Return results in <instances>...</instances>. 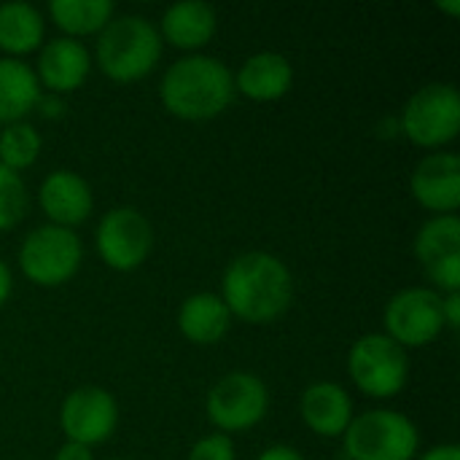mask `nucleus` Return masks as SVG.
<instances>
[{"instance_id": "f3484780", "label": "nucleus", "mask_w": 460, "mask_h": 460, "mask_svg": "<svg viewBox=\"0 0 460 460\" xmlns=\"http://www.w3.org/2000/svg\"><path fill=\"white\" fill-rule=\"evenodd\" d=\"M216 24H218V19H216V11L210 3L181 0L164 11V16L159 22V35L170 46L197 54L199 49H205L213 40Z\"/></svg>"}, {"instance_id": "20e7f679", "label": "nucleus", "mask_w": 460, "mask_h": 460, "mask_svg": "<svg viewBox=\"0 0 460 460\" xmlns=\"http://www.w3.org/2000/svg\"><path fill=\"white\" fill-rule=\"evenodd\" d=\"M348 460H415L420 447L418 426L396 410L353 415L342 434Z\"/></svg>"}, {"instance_id": "7c9ffc66", "label": "nucleus", "mask_w": 460, "mask_h": 460, "mask_svg": "<svg viewBox=\"0 0 460 460\" xmlns=\"http://www.w3.org/2000/svg\"><path fill=\"white\" fill-rule=\"evenodd\" d=\"M439 8H445L447 13H460V3L453 0V3H439Z\"/></svg>"}, {"instance_id": "f8f14e48", "label": "nucleus", "mask_w": 460, "mask_h": 460, "mask_svg": "<svg viewBox=\"0 0 460 460\" xmlns=\"http://www.w3.org/2000/svg\"><path fill=\"white\" fill-rule=\"evenodd\" d=\"M415 259L426 275L445 291H460V221L458 216L429 218L415 237Z\"/></svg>"}, {"instance_id": "b1692460", "label": "nucleus", "mask_w": 460, "mask_h": 460, "mask_svg": "<svg viewBox=\"0 0 460 460\" xmlns=\"http://www.w3.org/2000/svg\"><path fill=\"white\" fill-rule=\"evenodd\" d=\"M27 213V186L19 172L0 164V232L13 229Z\"/></svg>"}, {"instance_id": "9b49d317", "label": "nucleus", "mask_w": 460, "mask_h": 460, "mask_svg": "<svg viewBox=\"0 0 460 460\" xmlns=\"http://www.w3.org/2000/svg\"><path fill=\"white\" fill-rule=\"evenodd\" d=\"M59 426L67 442L94 447L113 437L119 426V404L116 399L97 385H81L65 396L59 407Z\"/></svg>"}, {"instance_id": "c756f323", "label": "nucleus", "mask_w": 460, "mask_h": 460, "mask_svg": "<svg viewBox=\"0 0 460 460\" xmlns=\"http://www.w3.org/2000/svg\"><path fill=\"white\" fill-rule=\"evenodd\" d=\"M11 291H13V278H11V270H8V264L0 259V307L8 302Z\"/></svg>"}, {"instance_id": "6e6552de", "label": "nucleus", "mask_w": 460, "mask_h": 460, "mask_svg": "<svg viewBox=\"0 0 460 460\" xmlns=\"http://www.w3.org/2000/svg\"><path fill=\"white\" fill-rule=\"evenodd\" d=\"M205 410L218 434H243L264 420L270 410V391L261 377L251 372H232L210 388Z\"/></svg>"}, {"instance_id": "2eb2a0df", "label": "nucleus", "mask_w": 460, "mask_h": 460, "mask_svg": "<svg viewBox=\"0 0 460 460\" xmlns=\"http://www.w3.org/2000/svg\"><path fill=\"white\" fill-rule=\"evenodd\" d=\"M89 70H92V54L81 40L62 35L40 46L35 75H38V84L51 89L54 94L75 92L78 86H84V81L89 78Z\"/></svg>"}, {"instance_id": "393cba45", "label": "nucleus", "mask_w": 460, "mask_h": 460, "mask_svg": "<svg viewBox=\"0 0 460 460\" xmlns=\"http://www.w3.org/2000/svg\"><path fill=\"white\" fill-rule=\"evenodd\" d=\"M189 460H234V445L226 434H208L194 442L189 450Z\"/></svg>"}, {"instance_id": "4468645a", "label": "nucleus", "mask_w": 460, "mask_h": 460, "mask_svg": "<svg viewBox=\"0 0 460 460\" xmlns=\"http://www.w3.org/2000/svg\"><path fill=\"white\" fill-rule=\"evenodd\" d=\"M40 210L49 216V224L73 229L92 216L94 197L89 183L73 170H54L43 178L38 189Z\"/></svg>"}, {"instance_id": "dca6fc26", "label": "nucleus", "mask_w": 460, "mask_h": 460, "mask_svg": "<svg viewBox=\"0 0 460 460\" xmlns=\"http://www.w3.org/2000/svg\"><path fill=\"white\" fill-rule=\"evenodd\" d=\"M299 415L313 434L334 439L342 437L353 420V399L340 383L321 380L305 388L299 399Z\"/></svg>"}, {"instance_id": "f03ea898", "label": "nucleus", "mask_w": 460, "mask_h": 460, "mask_svg": "<svg viewBox=\"0 0 460 460\" xmlns=\"http://www.w3.org/2000/svg\"><path fill=\"white\" fill-rule=\"evenodd\" d=\"M159 97L175 119L208 121L232 105L234 75L210 54H189L164 70Z\"/></svg>"}, {"instance_id": "5701e85b", "label": "nucleus", "mask_w": 460, "mask_h": 460, "mask_svg": "<svg viewBox=\"0 0 460 460\" xmlns=\"http://www.w3.org/2000/svg\"><path fill=\"white\" fill-rule=\"evenodd\" d=\"M40 148H43V140L38 129L27 121L5 124L0 132V164L13 172L35 164L40 156Z\"/></svg>"}, {"instance_id": "4be33fe9", "label": "nucleus", "mask_w": 460, "mask_h": 460, "mask_svg": "<svg viewBox=\"0 0 460 460\" xmlns=\"http://www.w3.org/2000/svg\"><path fill=\"white\" fill-rule=\"evenodd\" d=\"M49 13L54 24L67 38H84L100 32L113 19V3L111 0H51Z\"/></svg>"}, {"instance_id": "cd10ccee", "label": "nucleus", "mask_w": 460, "mask_h": 460, "mask_svg": "<svg viewBox=\"0 0 460 460\" xmlns=\"http://www.w3.org/2000/svg\"><path fill=\"white\" fill-rule=\"evenodd\" d=\"M256 460H305V456L299 450L288 447V445H272V447H267Z\"/></svg>"}, {"instance_id": "aec40b11", "label": "nucleus", "mask_w": 460, "mask_h": 460, "mask_svg": "<svg viewBox=\"0 0 460 460\" xmlns=\"http://www.w3.org/2000/svg\"><path fill=\"white\" fill-rule=\"evenodd\" d=\"M40 102V84L24 59L0 57V124L24 121Z\"/></svg>"}, {"instance_id": "bb28decb", "label": "nucleus", "mask_w": 460, "mask_h": 460, "mask_svg": "<svg viewBox=\"0 0 460 460\" xmlns=\"http://www.w3.org/2000/svg\"><path fill=\"white\" fill-rule=\"evenodd\" d=\"M54 460H94L92 447H84V445H75V442H65L57 453Z\"/></svg>"}, {"instance_id": "6ab92c4d", "label": "nucleus", "mask_w": 460, "mask_h": 460, "mask_svg": "<svg viewBox=\"0 0 460 460\" xmlns=\"http://www.w3.org/2000/svg\"><path fill=\"white\" fill-rule=\"evenodd\" d=\"M178 329L194 345H216L232 329V313L224 299L210 291L186 296L178 307Z\"/></svg>"}, {"instance_id": "c85d7f7f", "label": "nucleus", "mask_w": 460, "mask_h": 460, "mask_svg": "<svg viewBox=\"0 0 460 460\" xmlns=\"http://www.w3.org/2000/svg\"><path fill=\"white\" fill-rule=\"evenodd\" d=\"M418 460H460V447L458 445H437Z\"/></svg>"}, {"instance_id": "39448f33", "label": "nucleus", "mask_w": 460, "mask_h": 460, "mask_svg": "<svg viewBox=\"0 0 460 460\" xmlns=\"http://www.w3.org/2000/svg\"><path fill=\"white\" fill-rule=\"evenodd\" d=\"M348 375L369 399H391L407 388L410 358L388 334H364L348 353Z\"/></svg>"}, {"instance_id": "9d476101", "label": "nucleus", "mask_w": 460, "mask_h": 460, "mask_svg": "<svg viewBox=\"0 0 460 460\" xmlns=\"http://www.w3.org/2000/svg\"><path fill=\"white\" fill-rule=\"evenodd\" d=\"M94 245H97L100 259L111 270L132 272L148 259L154 248V229L140 210L113 208L100 218Z\"/></svg>"}, {"instance_id": "a878e982", "label": "nucleus", "mask_w": 460, "mask_h": 460, "mask_svg": "<svg viewBox=\"0 0 460 460\" xmlns=\"http://www.w3.org/2000/svg\"><path fill=\"white\" fill-rule=\"evenodd\" d=\"M442 318H445V329H453V332H458L460 291H456V294H445V296H442Z\"/></svg>"}, {"instance_id": "a211bd4d", "label": "nucleus", "mask_w": 460, "mask_h": 460, "mask_svg": "<svg viewBox=\"0 0 460 460\" xmlns=\"http://www.w3.org/2000/svg\"><path fill=\"white\" fill-rule=\"evenodd\" d=\"M294 84V67L288 57L278 51H259L248 57L237 75H234V92H243L248 100L256 102H272L288 94Z\"/></svg>"}, {"instance_id": "ddd939ff", "label": "nucleus", "mask_w": 460, "mask_h": 460, "mask_svg": "<svg viewBox=\"0 0 460 460\" xmlns=\"http://www.w3.org/2000/svg\"><path fill=\"white\" fill-rule=\"evenodd\" d=\"M410 191L418 205L437 216H456L460 208V159L437 151L418 162L410 178Z\"/></svg>"}, {"instance_id": "412c9836", "label": "nucleus", "mask_w": 460, "mask_h": 460, "mask_svg": "<svg viewBox=\"0 0 460 460\" xmlns=\"http://www.w3.org/2000/svg\"><path fill=\"white\" fill-rule=\"evenodd\" d=\"M46 22L40 11L30 3H3L0 5V51L5 57L22 59L43 46Z\"/></svg>"}, {"instance_id": "f257e3e1", "label": "nucleus", "mask_w": 460, "mask_h": 460, "mask_svg": "<svg viewBox=\"0 0 460 460\" xmlns=\"http://www.w3.org/2000/svg\"><path fill=\"white\" fill-rule=\"evenodd\" d=\"M218 296L232 318L261 326L288 313L294 302V278L278 256L248 251L226 264Z\"/></svg>"}, {"instance_id": "0eeeda50", "label": "nucleus", "mask_w": 460, "mask_h": 460, "mask_svg": "<svg viewBox=\"0 0 460 460\" xmlns=\"http://www.w3.org/2000/svg\"><path fill=\"white\" fill-rule=\"evenodd\" d=\"M404 135L420 148H442L460 132V94L453 84H426L402 111Z\"/></svg>"}, {"instance_id": "1a4fd4ad", "label": "nucleus", "mask_w": 460, "mask_h": 460, "mask_svg": "<svg viewBox=\"0 0 460 460\" xmlns=\"http://www.w3.org/2000/svg\"><path fill=\"white\" fill-rule=\"evenodd\" d=\"M385 334L407 348H423L434 342L445 332V318H442V294L434 288H404L391 296L383 313Z\"/></svg>"}, {"instance_id": "7ed1b4c3", "label": "nucleus", "mask_w": 460, "mask_h": 460, "mask_svg": "<svg viewBox=\"0 0 460 460\" xmlns=\"http://www.w3.org/2000/svg\"><path fill=\"white\" fill-rule=\"evenodd\" d=\"M100 70L119 84L146 78L162 57V35L154 22L137 13L113 16L97 32L94 49Z\"/></svg>"}, {"instance_id": "423d86ee", "label": "nucleus", "mask_w": 460, "mask_h": 460, "mask_svg": "<svg viewBox=\"0 0 460 460\" xmlns=\"http://www.w3.org/2000/svg\"><path fill=\"white\" fill-rule=\"evenodd\" d=\"M84 261V245L73 229L43 224L19 245V267L24 278L43 288H57L73 280Z\"/></svg>"}]
</instances>
